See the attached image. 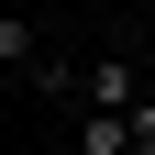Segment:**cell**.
Instances as JSON below:
<instances>
[{
  "instance_id": "cell-3",
  "label": "cell",
  "mask_w": 155,
  "mask_h": 155,
  "mask_svg": "<svg viewBox=\"0 0 155 155\" xmlns=\"http://www.w3.org/2000/svg\"><path fill=\"white\" fill-rule=\"evenodd\" d=\"M122 155H155V100H144V111H122Z\"/></svg>"
},
{
  "instance_id": "cell-2",
  "label": "cell",
  "mask_w": 155,
  "mask_h": 155,
  "mask_svg": "<svg viewBox=\"0 0 155 155\" xmlns=\"http://www.w3.org/2000/svg\"><path fill=\"white\" fill-rule=\"evenodd\" d=\"M33 67H45V33L22 11H0V78H33Z\"/></svg>"
},
{
  "instance_id": "cell-1",
  "label": "cell",
  "mask_w": 155,
  "mask_h": 155,
  "mask_svg": "<svg viewBox=\"0 0 155 155\" xmlns=\"http://www.w3.org/2000/svg\"><path fill=\"white\" fill-rule=\"evenodd\" d=\"M89 111H144V78H133L122 55H100V67H89Z\"/></svg>"
}]
</instances>
